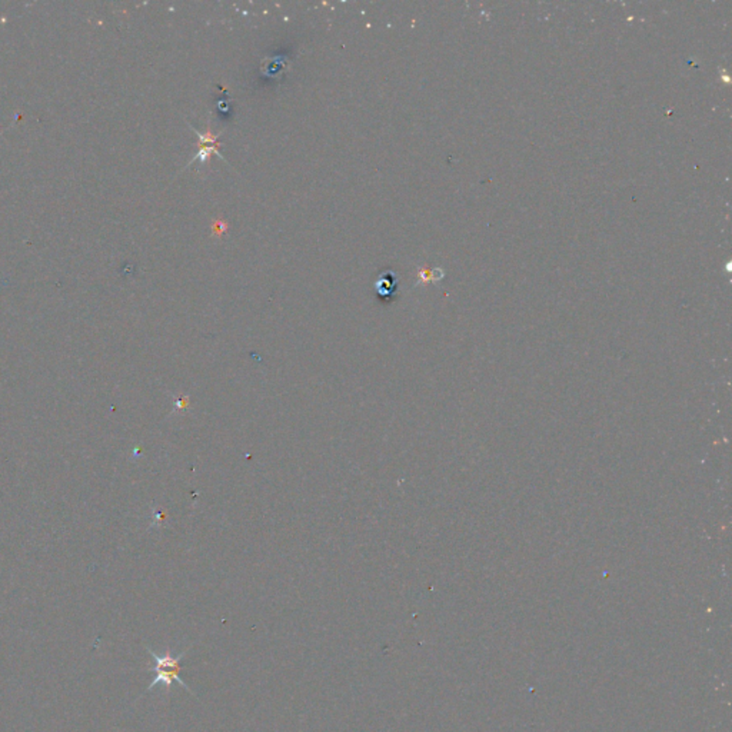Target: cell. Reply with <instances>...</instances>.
I'll return each instance as SVG.
<instances>
[{
	"label": "cell",
	"instance_id": "1",
	"mask_svg": "<svg viewBox=\"0 0 732 732\" xmlns=\"http://www.w3.org/2000/svg\"><path fill=\"white\" fill-rule=\"evenodd\" d=\"M146 649H148L149 655L154 658V665L149 668V671L154 674V679H152L151 685L148 686V689H146V692L152 691L159 684H162L168 689V692L170 691L173 684H179L180 686H183L187 691L192 692L189 689V686L185 682H183V679L179 677L180 670L183 668L182 667V660H183V658H185L187 652H180L179 655H173L168 649L166 653L159 655L154 649H151L149 646L146 648Z\"/></svg>",
	"mask_w": 732,
	"mask_h": 732
},
{
	"label": "cell",
	"instance_id": "2",
	"mask_svg": "<svg viewBox=\"0 0 732 732\" xmlns=\"http://www.w3.org/2000/svg\"><path fill=\"white\" fill-rule=\"evenodd\" d=\"M189 126H191V125H189ZM191 129H194L195 133L199 136V152H198V155H196V156H195V158L188 163V166L192 165L194 162H202V163H203V162L206 161V158H208L212 152H215L219 158H222V159L225 161L224 155H222L221 152H219V148H217V136H213V135L210 133V130H208L206 133H201V132H198L194 126H191Z\"/></svg>",
	"mask_w": 732,
	"mask_h": 732
},
{
	"label": "cell",
	"instance_id": "3",
	"mask_svg": "<svg viewBox=\"0 0 732 732\" xmlns=\"http://www.w3.org/2000/svg\"><path fill=\"white\" fill-rule=\"evenodd\" d=\"M377 292L378 295L382 298V299H386L389 298L393 290L396 289V278H395V273L393 272H385L379 276V279L377 280Z\"/></svg>",
	"mask_w": 732,
	"mask_h": 732
}]
</instances>
